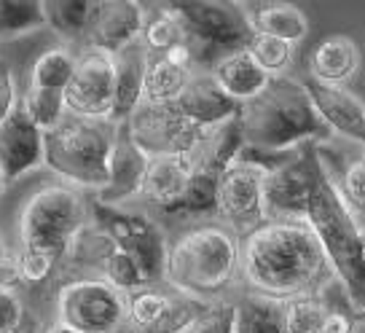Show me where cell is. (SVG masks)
<instances>
[{
	"mask_svg": "<svg viewBox=\"0 0 365 333\" xmlns=\"http://www.w3.org/2000/svg\"><path fill=\"white\" fill-rule=\"evenodd\" d=\"M363 250H365V226H363Z\"/></svg>",
	"mask_w": 365,
	"mask_h": 333,
	"instance_id": "f907efd6",
	"label": "cell"
},
{
	"mask_svg": "<svg viewBox=\"0 0 365 333\" xmlns=\"http://www.w3.org/2000/svg\"><path fill=\"white\" fill-rule=\"evenodd\" d=\"M188 183V167L175 156H153L148 170L143 175L137 199L148 205L153 212H164L172 205L180 202L182 191Z\"/></svg>",
	"mask_w": 365,
	"mask_h": 333,
	"instance_id": "603a6c76",
	"label": "cell"
},
{
	"mask_svg": "<svg viewBox=\"0 0 365 333\" xmlns=\"http://www.w3.org/2000/svg\"><path fill=\"white\" fill-rule=\"evenodd\" d=\"M9 333H27V331H22V328H16V331H9Z\"/></svg>",
	"mask_w": 365,
	"mask_h": 333,
	"instance_id": "7dc6e473",
	"label": "cell"
},
{
	"mask_svg": "<svg viewBox=\"0 0 365 333\" xmlns=\"http://www.w3.org/2000/svg\"><path fill=\"white\" fill-rule=\"evenodd\" d=\"M115 62L113 54L86 46L76 54V73L65 89L70 116L81 118H108L113 116Z\"/></svg>",
	"mask_w": 365,
	"mask_h": 333,
	"instance_id": "4fadbf2b",
	"label": "cell"
},
{
	"mask_svg": "<svg viewBox=\"0 0 365 333\" xmlns=\"http://www.w3.org/2000/svg\"><path fill=\"white\" fill-rule=\"evenodd\" d=\"M333 275L328 255L307 220H263L242 237L240 282L272 299L322 293Z\"/></svg>",
	"mask_w": 365,
	"mask_h": 333,
	"instance_id": "6da1fadb",
	"label": "cell"
},
{
	"mask_svg": "<svg viewBox=\"0 0 365 333\" xmlns=\"http://www.w3.org/2000/svg\"><path fill=\"white\" fill-rule=\"evenodd\" d=\"M140 43L148 48V54L161 57V54H167L172 46L185 43V33H182L180 22H178L170 11L156 9L153 16L145 19V27H143V35H140Z\"/></svg>",
	"mask_w": 365,
	"mask_h": 333,
	"instance_id": "e575fe53",
	"label": "cell"
},
{
	"mask_svg": "<svg viewBox=\"0 0 365 333\" xmlns=\"http://www.w3.org/2000/svg\"><path fill=\"white\" fill-rule=\"evenodd\" d=\"M148 11L140 0H100L91 19L86 46H94L108 54H118L140 41Z\"/></svg>",
	"mask_w": 365,
	"mask_h": 333,
	"instance_id": "2e32d148",
	"label": "cell"
},
{
	"mask_svg": "<svg viewBox=\"0 0 365 333\" xmlns=\"http://www.w3.org/2000/svg\"><path fill=\"white\" fill-rule=\"evenodd\" d=\"M156 9L180 22L194 51L196 73H210L228 51L245 48L252 35L250 14L242 0H156Z\"/></svg>",
	"mask_w": 365,
	"mask_h": 333,
	"instance_id": "8992f818",
	"label": "cell"
},
{
	"mask_svg": "<svg viewBox=\"0 0 365 333\" xmlns=\"http://www.w3.org/2000/svg\"><path fill=\"white\" fill-rule=\"evenodd\" d=\"M242 237L220 220H205L185 229L167 250L164 285L199 301L231 296L240 282Z\"/></svg>",
	"mask_w": 365,
	"mask_h": 333,
	"instance_id": "7a4b0ae2",
	"label": "cell"
},
{
	"mask_svg": "<svg viewBox=\"0 0 365 333\" xmlns=\"http://www.w3.org/2000/svg\"><path fill=\"white\" fill-rule=\"evenodd\" d=\"M16 261H19L22 285H43L59 269V261L54 255L43 253V250H35V247H19L16 250Z\"/></svg>",
	"mask_w": 365,
	"mask_h": 333,
	"instance_id": "ab89813d",
	"label": "cell"
},
{
	"mask_svg": "<svg viewBox=\"0 0 365 333\" xmlns=\"http://www.w3.org/2000/svg\"><path fill=\"white\" fill-rule=\"evenodd\" d=\"M148 156L126 138L124 127H121L113 153H110L108 183H105L103 191L94 194V199L108 207H129L140 194V183H143V175L148 170Z\"/></svg>",
	"mask_w": 365,
	"mask_h": 333,
	"instance_id": "d6986e66",
	"label": "cell"
},
{
	"mask_svg": "<svg viewBox=\"0 0 365 333\" xmlns=\"http://www.w3.org/2000/svg\"><path fill=\"white\" fill-rule=\"evenodd\" d=\"M245 48H247V54L258 62V68L266 70L272 78L287 76V70L293 68V59H296V46H293V43L279 41V38H272V35H263V33H252Z\"/></svg>",
	"mask_w": 365,
	"mask_h": 333,
	"instance_id": "1f68e13d",
	"label": "cell"
},
{
	"mask_svg": "<svg viewBox=\"0 0 365 333\" xmlns=\"http://www.w3.org/2000/svg\"><path fill=\"white\" fill-rule=\"evenodd\" d=\"M185 333H237V304L231 296L210 301Z\"/></svg>",
	"mask_w": 365,
	"mask_h": 333,
	"instance_id": "74e56055",
	"label": "cell"
},
{
	"mask_svg": "<svg viewBox=\"0 0 365 333\" xmlns=\"http://www.w3.org/2000/svg\"><path fill=\"white\" fill-rule=\"evenodd\" d=\"M3 250H6V245H3V240H0V253H3Z\"/></svg>",
	"mask_w": 365,
	"mask_h": 333,
	"instance_id": "c3c4849f",
	"label": "cell"
},
{
	"mask_svg": "<svg viewBox=\"0 0 365 333\" xmlns=\"http://www.w3.org/2000/svg\"><path fill=\"white\" fill-rule=\"evenodd\" d=\"M210 76L240 105L255 100L272 83V76L263 68H258V62L247 54V48H237V51H228L220 59H215V65L210 68Z\"/></svg>",
	"mask_w": 365,
	"mask_h": 333,
	"instance_id": "44dd1931",
	"label": "cell"
},
{
	"mask_svg": "<svg viewBox=\"0 0 365 333\" xmlns=\"http://www.w3.org/2000/svg\"><path fill=\"white\" fill-rule=\"evenodd\" d=\"M319 173L314 145L298 148L285 164L266 175L263 183V207L266 220H304L309 196Z\"/></svg>",
	"mask_w": 365,
	"mask_h": 333,
	"instance_id": "7c38bea8",
	"label": "cell"
},
{
	"mask_svg": "<svg viewBox=\"0 0 365 333\" xmlns=\"http://www.w3.org/2000/svg\"><path fill=\"white\" fill-rule=\"evenodd\" d=\"M339 145L341 148H336V138H328L314 143V153L346 212L365 226V148L346 140H339Z\"/></svg>",
	"mask_w": 365,
	"mask_h": 333,
	"instance_id": "5bb4252c",
	"label": "cell"
},
{
	"mask_svg": "<svg viewBox=\"0 0 365 333\" xmlns=\"http://www.w3.org/2000/svg\"><path fill=\"white\" fill-rule=\"evenodd\" d=\"M22 105L24 111L30 113V118L43 132L59 127L70 116L68 103H65V92H57V89H35V86H27V92L22 94Z\"/></svg>",
	"mask_w": 365,
	"mask_h": 333,
	"instance_id": "d6a6232c",
	"label": "cell"
},
{
	"mask_svg": "<svg viewBox=\"0 0 365 333\" xmlns=\"http://www.w3.org/2000/svg\"><path fill=\"white\" fill-rule=\"evenodd\" d=\"M282 309H285L287 333H317L328 304L322 299V293H304V296L282 301Z\"/></svg>",
	"mask_w": 365,
	"mask_h": 333,
	"instance_id": "836d02e7",
	"label": "cell"
},
{
	"mask_svg": "<svg viewBox=\"0 0 365 333\" xmlns=\"http://www.w3.org/2000/svg\"><path fill=\"white\" fill-rule=\"evenodd\" d=\"M360 320H363V322H365V309H363V312H360Z\"/></svg>",
	"mask_w": 365,
	"mask_h": 333,
	"instance_id": "681fc988",
	"label": "cell"
},
{
	"mask_svg": "<svg viewBox=\"0 0 365 333\" xmlns=\"http://www.w3.org/2000/svg\"><path fill=\"white\" fill-rule=\"evenodd\" d=\"M121 127L148 159L175 156L188 167V173L199 167L207 140L212 135V129L191 124L175 103H140Z\"/></svg>",
	"mask_w": 365,
	"mask_h": 333,
	"instance_id": "9c48e42d",
	"label": "cell"
},
{
	"mask_svg": "<svg viewBox=\"0 0 365 333\" xmlns=\"http://www.w3.org/2000/svg\"><path fill=\"white\" fill-rule=\"evenodd\" d=\"M19 89H16V76L9 62L0 59V124L14 113V108L19 105Z\"/></svg>",
	"mask_w": 365,
	"mask_h": 333,
	"instance_id": "b9f144b4",
	"label": "cell"
},
{
	"mask_svg": "<svg viewBox=\"0 0 365 333\" xmlns=\"http://www.w3.org/2000/svg\"><path fill=\"white\" fill-rule=\"evenodd\" d=\"M360 65L363 54L349 35H328L309 54V78L325 86H346Z\"/></svg>",
	"mask_w": 365,
	"mask_h": 333,
	"instance_id": "ffe728a7",
	"label": "cell"
},
{
	"mask_svg": "<svg viewBox=\"0 0 365 333\" xmlns=\"http://www.w3.org/2000/svg\"><path fill=\"white\" fill-rule=\"evenodd\" d=\"M89 220L135 258L148 285H164L170 240L164 226L150 212H140L132 207H108L94 199L89 205Z\"/></svg>",
	"mask_w": 365,
	"mask_h": 333,
	"instance_id": "30bf717a",
	"label": "cell"
},
{
	"mask_svg": "<svg viewBox=\"0 0 365 333\" xmlns=\"http://www.w3.org/2000/svg\"><path fill=\"white\" fill-rule=\"evenodd\" d=\"M6 185L9 183H6V178H3V170H0V196H3V191H6Z\"/></svg>",
	"mask_w": 365,
	"mask_h": 333,
	"instance_id": "f6af8a7d",
	"label": "cell"
},
{
	"mask_svg": "<svg viewBox=\"0 0 365 333\" xmlns=\"http://www.w3.org/2000/svg\"><path fill=\"white\" fill-rule=\"evenodd\" d=\"M354 333H365V322H363V320L357 322V328H354Z\"/></svg>",
	"mask_w": 365,
	"mask_h": 333,
	"instance_id": "bcb514c9",
	"label": "cell"
},
{
	"mask_svg": "<svg viewBox=\"0 0 365 333\" xmlns=\"http://www.w3.org/2000/svg\"><path fill=\"white\" fill-rule=\"evenodd\" d=\"M41 333H81V331H73V328H68V325H62V322L54 320V322H48Z\"/></svg>",
	"mask_w": 365,
	"mask_h": 333,
	"instance_id": "ee69618b",
	"label": "cell"
},
{
	"mask_svg": "<svg viewBox=\"0 0 365 333\" xmlns=\"http://www.w3.org/2000/svg\"><path fill=\"white\" fill-rule=\"evenodd\" d=\"M19 285H22L19 261H16V253L6 247L0 253V290H19Z\"/></svg>",
	"mask_w": 365,
	"mask_h": 333,
	"instance_id": "7bdbcfd3",
	"label": "cell"
},
{
	"mask_svg": "<svg viewBox=\"0 0 365 333\" xmlns=\"http://www.w3.org/2000/svg\"><path fill=\"white\" fill-rule=\"evenodd\" d=\"M46 27L43 0H0V41H16Z\"/></svg>",
	"mask_w": 365,
	"mask_h": 333,
	"instance_id": "4dcf8cb0",
	"label": "cell"
},
{
	"mask_svg": "<svg viewBox=\"0 0 365 333\" xmlns=\"http://www.w3.org/2000/svg\"><path fill=\"white\" fill-rule=\"evenodd\" d=\"M217 180L220 173L210 167H196L188 173V183L180 202L159 212L164 220H212L217 215ZM156 218V220H159Z\"/></svg>",
	"mask_w": 365,
	"mask_h": 333,
	"instance_id": "cb8c5ba5",
	"label": "cell"
},
{
	"mask_svg": "<svg viewBox=\"0 0 365 333\" xmlns=\"http://www.w3.org/2000/svg\"><path fill=\"white\" fill-rule=\"evenodd\" d=\"M319 161V159H317ZM312 231L317 234L322 250L328 255L336 280L341 282L344 293L354 312L365 309V250H363V226L346 212L328 175L319 167L312 196H309L307 218Z\"/></svg>",
	"mask_w": 365,
	"mask_h": 333,
	"instance_id": "5b68a950",
	"label": "cell"
},
{
	"mask_svg": "<svg viewBox=\"0 0 365 333\" xmlns=\"http://www.w3.org/2000/svg\"><path fill=\"white\" fill-rule=\"evenodd\" d=\"M175 105L191 124L205 129H217L234 121L242 108L220 89V83L210 73H194V78L188 81V86L175 100Z\"/></svg>",
	"mask_w": 365,
	"mask_h": 333,
	"instance_id": "ac0fdd59",
	"label": "cell"
},
{
	"mask_svg": "<svg viewBox=\"0 0 365 333\" xmlns=\"http://www.w3.org/2000/svg\"><path fill=\"white\" fill-rule=\"evenodd\" d=\"M207 304L210 301H199V299H191V296H182V293H175L170 309L164 312L161 320L153 328H148L145 333H185V328L202 314V309H205Z\"/></svg>",
	"mask_w": 365,
	"mask_h": 333,
	"instance_id": "f35d334b",
	"label": "cell"
},
{
	"mask_svg": "<svg viewBox=\"0 0 365 333\" xmlns=\"http://www.w3.org/2000/svg\"><path fill=\"white\" fill-rule=\"evenodd\" d=\"M57 322L81 333H132L126 293L103 277H73L59 287Z\"/></svg>",
	"mask_w": 365,
	"mask_h": 333,
	"instance_id": "8fae6325",
	"label": "cell"
},
{
	"mask_svg": "<svg viewBox=\"0 0 365 333\" xmlns=\"http://www.w3.org/2000/svg\"><path fill=\"white\" fill-rule=\"evenodd\" d=\"M237 304V333H287L282 301L255 290H242Z\"/></svg>",
	"mask_w": 365,
	"mask_h": 333,
	"instance_id": "484cf974",
	"label": "cell"
},
{
	"mask_svg": "<svg viewBox=\"0 0 365 333\" xmlns=\"http://www.w3.org/2000/svg\"><path fill=\"white\" fill-rule=\"evenodd\" d=\"M301 83L333 138L365 145V103L357 94H352L346 86H325L312 78Z\"/></svg>",
	"mask_w": 365,
	"mask_h": 333,
	"instance_id": "e0dca14e",
	"label": "cell"
},
{
	"mask_svg": "<svg viewBox=\"0 0 365 333\" xmlns=\"http://www.w3.org/2000/svg\"><path fill=\"white\" fill-rule=\"evenodd\" d=\"M148 48L140 41L129 48L118 51L115 62V92H113V116L110 121L124 124L135 108L143 103V83H145V68H148Z\"/></svg>",
	"mask_w": 365,
	"mask_h": 333,
	"instance_id": "7402d4cb",
	"label": "cell"
},
{
	"mask_svg": "<svg viewBox=\"0 0 365 333\" xmlns=\"http://www.w3.org/2000/svg\"><path fill=\"white\" fill-rule=\"evenodd\" d=\"M240 127L245 145L269 153H293L333 138L317 116L304 83L296 78H272L255 100L240 108Z\"/></svg>",
	"mask_w": 365,
	"mask_h": 333,
	"instance_id": "3957f363",
	"label": "cell"
},
{
	"mask_svg": "<svg viewBox=\"0 0 365 333\" xmlns=\"http://www.w3.org/2000/svg\"><path fill=\"white\" fill-rule=\"evenodd\" d=\"M293 153H269V150L245 145L240 156L220 173L215 220H220L240 237L250 234L255 226H261L266 220V207H263L266 175L277 170L279 164H285Z\"/></svg>",
	"mask_w": 365,
	"mask_h": 333,
	"instance_id": "ba28073f",
	"label": "cell"
},
{
	"mask_svg": "<svg viewBox=\"0 0 365 333\" xmlns=\"http://www.w3.org/2000/svg\"><path fill=\"white\" fill-rule=\"evenodd\" d=\"M322 299L328 304V309H325V317H322V325H319L317 333H354L360 314L349 304L339 280H333L331 285L322 290Z\"/></svg>",
	"mask_w": 365,
	"mask_h": 333,
	"instance_id": "8d00e7d4",
	"label": "cell"
},
{
	"mask_svg": "<svg viewBox=\"0 0 365 333\" xmlns=\"http://www.w3.org/2000/svg\"><path fill=\"white\" fill-rule=\"evenodd\" d=\"M43 135L19 100L14 113L0 124V170L6 183L43 167Z\"/></svg>",
	"mask_w": 365,
	"mask_h": 333,
	"instance_id": "9a60e30c",
	"label": "cell"
},
{
	"mask_svg": "<svg viewBox=\"0 0 365 333\" xmlns=\"http://www.w3.org/2000/svg\"><path fill=\"white\" fill-rule=\"evenodd\" d=\"M24 304L16 290H0V333L22 328Z\"/></svg>",
	"mask_w": 365,
	"mask_h": 333,
	"instance_id": "60d3db41",
	"label": "cell"
},
{
	"mask_svg": "<svg viewBox=\"0 0 365 333\" xmlns=\"http://www.w3.org/2000/svg\"><path fill=\"white\" fill-rule=\"evenodd\" d=\"M100 0H43L46 27L65 41H86Z\"/></svg>",
	"mask_w": 365,
	"mask_h": 333,
	"instance_id": "4316f807",
	"label": "cell"
},
{
	"mask_svg": "<svg viewBox=\"0 0 365 333\" xmlns=\"http://www.w3.org/2000/svg\"><path fill=\"white\" fill-rule=\"evenodd\" d=\"M100 277L108 280L113 287H118L121 293H132V290L148 285V280L143 275V269L137 266V261L118 245H113V250L105 255L103 266H100Z\"/></svg>",
	"mask_w": 365,
	"mask_h": 333,
	"instance_id": "d590c367",
	"label": "cell"
},
{
	"mask_svg": "<svg viewBox=\"0 0 365 333\" xmlns=\"http://www.w3.org/2000/svg\"><path fill=\"white\" fill-rule=\"evenodd\" d=\"M363 148H365V145H363Z\"/></svg>",
	"mask_w": 365,
	"mask_h": 333,
	"instance_id": "816d5d0a",
	"label": "cell"
},
{
	"mask_svg": "<svg viewBox=\"0 0 365 333\" xmlns=\"http://www.w3.org/2000/svg\"><path fill=\"white\" fill-rule=\"evenodd\" d=\"M250 14L252 33H263L287 41V43H304L309 35V19L293 3L285 0H261L255 9H247Z\"/></svg>",
	"mask_w": 365,
	"mask_h": 333,
	"instance_id": "d4e9b609",
	"label": "cell"
},
{
	"mask_svg": "<svg viewBox=\"0 0 365 333\" xmlns=\"http://www.w3.org/2000/svg\"><path fill=\"white\" fill-rule=\"evenodd\" d=\"M76 73V54L65 46H54L43 51L30 68V86L35 89H57L65 92Z\"/></svg>",
	"mask_w": 365,
	"mask_h": 333,
	"instance_id": "f546056e",
	"label": "cell"
},
{
	"mask_svg": "<svg viewBox=\"0 0 365 333\" xmlns=\"http://www.w3.org/2000/svg\"><path fill=\"white\" fill-rule=\"evenodd\" d=\"M118 129L121 124L108 118L68 116L43 135V167L78 191H103Z\"/></svg>",
	"mask_w": 365,
	"mask_h": 333,
	"instance_id": "277c9868",
	"label": "cell"
},
{
	"mask_svg": "<svg viewBox=\"0 0 365 333\" xmlns=\"http://www.w3.org/2000/svg\"><path fill=\"white\" fill-rule=\"evenodd\" d=\"M89 220V205L68 183L43 185L24 202L19 212V247H35L54 255L62 266L70 242Z\"/></svg>",
	"mask_w": 365,
	"mask_h": 333,
	"instance_id": "52a82bcc",
	"label": "cell"
},
{
	"mask_svg": "<svg viewBox=\"0 0 365 333\" xmlns=\"http://www.w3.org/2000/svg\"><path fill=\"white\" fill-rule=\"evenodd\" d=\"M175 290L159 285H145L140 290L126 293V320L132 333H145L161 320V314L170 309Z\"/></svg>",
	"mask_w": 365,
	"mask_h": 333,
	"instance_id": "f1b7e54d",
	"label": "cell"
},
{
	"mask_svg": "<svg viewBox=\"0 0 365 333\" xmlns=\"http://www.w3.org/2000/svg\"><path fill=\"white\" fill-rule=\"evenodd\" d=\"M194 78V70L175 65L167 57L150 54L145 68V83H143V103H175Z\"/></svg>",
	"mask_w": 365,
	"mask_h": 333,
	"instance_id": "83f0119b",
	"label": "cell"
}]
</instances>
